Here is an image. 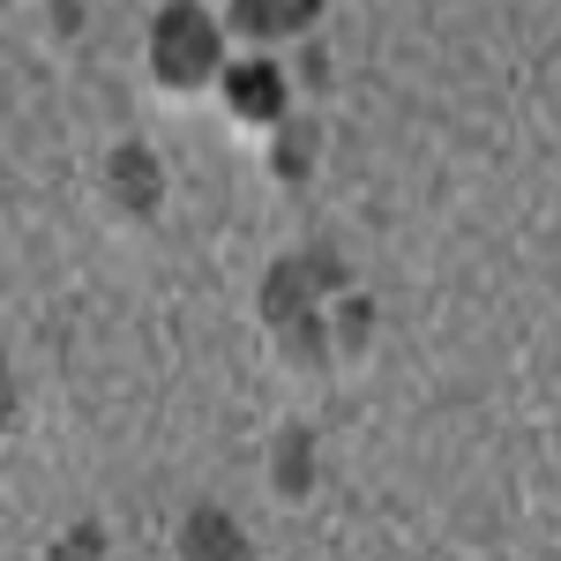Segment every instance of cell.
<instances>
[{
	"label": "cell",
	"mask_w": 561,
	"mask_h": 561,
	"mask_svg": "<svg viewBox=\"0 0 561 561\" xmlns=\"http://www.w3.org/2000/svg\"><path fill=\"white\" fill-rule=\"evenodd\" d=\"M367 337H375V300H359V293H345L337 300V314H330V352H367Z\"/></svg>",
	"instance_id": "obj_8"
},
{
	"label": "cell",
	"mask_w": 561,
	"mask_h": 561,
	"mask_svg": "<svg viewBox=\"0 0 561 561\" xmlns=\"http://www.w3.org/2000/svg\"><path fill=\"white\" fill-rule=\"evenodd\" d=\"M105 187H113V203L128 217H158V203H165V165L142 142H121L113 165H105Z\"/></svg>",
	"instance_id": "obj_5"
},
{
	"label": "cell",
	"mask_w": 561,
	"mask_h": 561,
	"mask_svg": "<svg viewBox=\"0 0 561 561\" xmlns=\"http://www.w3.org/2000/svg\"><path fill=\"white\" fill-rule=\"evenodd\" d=\"M307 165H314V150H307V128H300V135H285V142H277V173L293 180V173H307Z\"/></svg>",
	"instance_id": "obj_10"
},
{
	"label": "cell",
	"mask_w": 561,
	"mask_h": 561,
	"mask_svg": "<svg viewBox=\"0 0 561 561\" xmlns=\"http://www.w3.org/2000/svg\"><path fill=\"white\" fill-rule=\"evenodd\" d=\"M270 486H277L285 502H300L307 486H314V434L307 427H285L270 442Z\"/></svg>",
	"instance_id": "obj_7"
},
{
	"label": "cell",
	"mask_w": 561,
	"mask_h": 561,
	"mask_svg": "<svg viewBox=\"0 0 561 561\" xmlns=\"http://www.w3.org/2000/svg\"><path fill=\"white\" fill-rule=\"evenodd\" d=\"M15 427V367H8V359H0V434Z\"/></svg>",
	"instance_id": "obj_11"
},
{
	"label": "cell",
	"mask_w": 561,
	"mask_h": 561,
	"mask_svg": "<svg viewBox=\"0 0 561 561\" xmlns=\"http://www.w3.org/2000/svg\"><path fill=\"white\" fill-rule=\"evenodd\" d=\"M173 547H180V561H255L240 517H232V510H217V502H195V510L180 517Z\"/></svg>",
	"instance_id": "obj_4"
},
{
	"label": "cell",
	"mask_w": 561,
	"mask_h": 561,
	"mask_svg": "<svg viewBox=\"0 0 561 561\" xmlns=\"http://www.w3.org/2000/svg\"><path fill=\"white\" fill-rule=\"evenodd\" d=\"M217 90H225V113H232L240 128H277L285 105H293V90H285V76H277L270 60H240V68H225Z\"/></svg>",
	"instance_id": "obj_3"
},
{
	"label": "cell",
	"mask_w": 561,
	"mask_h": 561,
	"mask_svg": "<svg viewBox=\"0 0 561 561\" xmlns=\"http://www.w3.org/2000/svg\"><path fill=\"white\" fill-rule=\"evenodd\" d=\"M98 554H105V531H98V524H76L68 539H53L45 561H98Z\"/></svg>",
	"instance_id": "obj_9"
},
{
	"label": "cell",
	"mask_w": 561,
	"mask_h": 561,
	"mask_svg": "<svg viewBox=\"0 0 561 561\" xmlns=\"http://www.w3.org/2000/svg\"><path fill=\"white\" fill-rule=\"evenodd\" d=\"M330 293H345V270H337V255H330V248L277 255V262H270V277H262V330H285V322L314 314Z\"/></svg>",
	"instance_id": "obj_2"
},
{
	"label": "cell",
	"mask_w": 561,
	"mask_h": 561,
	"mask_svg": "<svg viewBox=\"0 0 561 561\" xmlns=\"http://www.w3.org/2000/svg\"><path fill=\"white\" fill-rule=\"evenodd\" d=\"M322 15V0H225V23L240 38H300Z\"/></svg>",
	"instance_id": "obj_6"
},
{
	"label": "cell",
	"mask_w": 561,
	"mask_h": 561,
	"mask_svg": "<svg viewBox=\"0 0 561 561\" xmlns=\"http://www.w3.org/2000/svg\"><path fill=\"white\" fill-rule=\"evenodd\" d=\"M150 76L165 90H203L225 76V38H217V23L195 0H180V8H165L150 23Z\"/></svg>",
	"instance_id": "obj_1"
}]
</instances>
